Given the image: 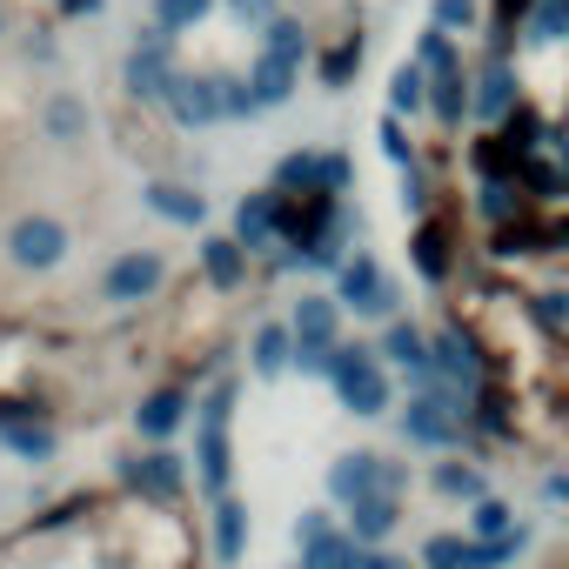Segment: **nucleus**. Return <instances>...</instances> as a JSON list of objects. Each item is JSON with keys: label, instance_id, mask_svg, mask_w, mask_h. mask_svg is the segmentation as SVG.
<instances>
[{"label": "nucleus", "instance_id": "nucleus-1", "mask_svg": "<svg viewBox=\"0 0 569 569\" xmlns=\"http://www.w3.org/2000/svg\"><path fill=\"white\" fill-rule=\"evenodd\" d=\"M194 489L208 502L234 496V382H214L194 402Z\"/></svg>", "mask_w": 569, "mask_h": 569}, {"label": "nucleus", "instance_id": "nucleus-2", "mask_svg": "<svg viewBox=\"0 0 569 569\" xmlns=\"http://www.w3.org/2000/svg\"><path fill=\"white\" fill-rule=\"evenodd\" d=\"M329 382H336V396H342V409L349 416H389V402H396V382H389V369H382V349H336V362H329Z\"/></svg>", "mask_w": 569, "mask_h": 569}, {"label": "nucleus", "instance_id": "nucleus-3", "mask_svg": "<svg viewBox=\"0 0 569 569\" xmlns=\"http://www.w3.org/2000/svg\"><path fill=\"white\" fill-rule=\"evenodd\" d=\"M469 396H456V389H416L409 396V409H402V442H416V449H462V436H469V409H462Z\"/></svg>", "mask_w": 569, "mask_h": 569}, {"label": "nucleus", "instance_id": "nucleus-4", "mask_svg": "<svg viewBox=\"0 0 569 569\" xmlns=\"http://www.w3.org/2000/svg\"><path fill=\"white\" fill-rule=\"evenodd\" d=\"M296 369H309V376H329V362H336V336H342V302L336 296H302L296 302Z\"/></svg>", "mask_w": 569, "mask_h": 569}, {"label": "nucleus", "instance_id": "nucleus-5", "mask_svg": "<svg viewBox=\"0 0 569 569\" xmlns=\"http://www.w3.org/2000/svg\"><path fill=\"white\" fill-rule=\"evenodd\" d=\"M329 502H362V496H402V469L389 462V456H376V449H349V456H336L329 462Z\"/></svg>", "mask_w": 569, "mask_h": 569}, {"label": "nucleus", "instance_id": "nucleus-6", "mask_svg": "<svg viewBox=\"0 0 569 569\" xmlns=\"http://www.w3.org/2000/svg\"><path fill=\"white\" fill-rule=\"evenodd\" d=\"M0 449H8L14 462H54L61 436H54L48 409H34V402H0Z\"/></svg>", "mask_w": 569, "mask_h": 569}, {"label": "nucleus", "instance_id": "nucleus-7", "mask_svg": "<svg viewBox=\"0 0 569 569\" xmlns=\"http://www.w3.org/2000/svg\"><path fill=\"white\" fill-rule=\"evenodd\" d=\"M8 261H14V268H34V274L61 268V261H68V228H61L54 214H21V221L8 228Z\"/></svg>", "mask_w": 569, "mask_h": 569}, {"label": "nucleus", "instance_id": "nucleus-8", "mask_svg": "<svg viewBox=\"0 0 569 569\" xmlns=\"http://www.w3.org/2000/svg\"><path fill=\"white\" fill-rule=\"evenodd\" d=\"M336 302L356 309V316H396V289H389V274L376 268V254H356L336 268Z\"/></svg>", "mask_w": 569, "mask_h": 569}, {"label": "nucleus", "instance_id": "nucleus-9", "mask_svg": "<svg viewBox=\"0 0 569 569\" xmlns=\"http://www.w3.org/2000/svg\"><path fill=\"white\" fill-rule=\"evenodd\" d=\"M161 281H168V261H161L154 248H128V254H114V261H108L101 296H108V302H148Z\"/></svg>", "mask_w": 569, "mask_h": 569}, {"label": "nucleus", "instance_id": "nucleus-10", "mask_svg": "<svg viewBox=\"0 0 569 569\" xmlns=\"http://www.w3.org/2000/svg\"><path fill=\"white\" fill-rule=\"evenodd\" d=\"M121 482L141 496V502H174L188 489V462L174 449H148V456H128L121 462Z\"/></svg>", "mask_w": 569, "mask_h": 569}, {"label": "nucleus", "instance_id": "nucleus-11", "mask_svg": "<svg viewBox=\"0 0 569 569\" xmlns=\"http://www.w3.org/2000/svg\"><path fill=\"white\" fill-rule=\"evenodd\" d=\"M188 422H194V402H188L181 389H154V396H141V409H134V436H141L148 449H168Z\"/></svg>", "mask_w": 569, "mask_h": 569}, {"label": "nucleus", "instance_id": "nucleus-12", "mask_svg": "<svg viewBox=\"0 0 569 569\" xmlns=\"http://www.w3.org/2000/svg\"><path fill=\"white\" fill-rule=\"evenodd\" d=\"M429 349H436V382H449L456 396H476L482 389V362H476V342L449 322V329H436L429 336Z\"/></svg>", "mask_w": 569, "mask_h": 569}, {"label": "nucleus", "instance_id": "nucleus-13", "mask_svg": "<svg viewBox=\"0 0 569 569\" xmlns=\"http://www.w3.org/2000/svg\"><path fill=\"white\" fill-rule=\"evenodd\" d=\"M342 529L356 549H389V536L402 529V496H362L342 509Z\"/></svg>", "mask_w": 569, "mask_h": 569}, {"label": "nucleus", "instance_id": "nucleus-14", "mask_svg": "<svg viewBox=\"0 0 569 569\" xmlns=\"http://www.w3.org/2000/svg\"><path fill=\"white\" fill-rule=\"evenodd\" d=\"M248 502L241 496H221V502H208V549H214V562H241L248 556Z\"/></svg>", "mask_w": 569, "mask_h": 569}, {"label": "nucleus", "instance_id": "nucleus-15", "mask_svg": "<svg viewBox=\"0 0 569 569\" xmlns=\"http://www.w3.org/2000/svg\"><path fill=\"white\" fill-rule=\"evenodd\" d=\"M168 114H174L181 128H208V121H221L214 74H174V88H168Z\"/></svg>", "mask_w": 569, "mask_h": 569}, {"label": "nucleus", "instance_id": "nucleus-16", "mask_svg": "<svg viewBox=\"0 0 569 569\" xmlns=\"http://www.w3.org/2000/svg\"><path fill=\"white\" fill-rule=\"evenodd\" d=\"M382 356H389L396 369H409V382H416V389H429V382H436V349H429V336H422L416 322H389Z\"/></svg>", "mask_w": 569, "mask_h": 569}, {"label": "nucleus", "instance_id": "nucleus-17", "mask_svg": "<svg viewBox=\"0 0 569 569\" xmlns=\"http://www.w3.org/2000/svg\"><path fill=\"white\" fill-rule=\"evenodd\" d=\"M274 234H281V194H274V188L241 194V208H234V241L254 254V248H268Z\"/></svg>", "mask_w": 569, "mask_h": 569}, {"label": "nucleus", "instance_id": "nucleus-18", "mask_svg": "<svg viewBox=\"0 0 569 569\" xmlns=\"http://www.w3.org/2000/svg\"><path fill=\"white\" fill-rule=\"evenodd\" d=\"M121 81H128L134 101H168V88H174V61H168V48H134L128 68H121Z\"/></svg>", "mask_w": 569, "mask_h": 569}, {"label": "nucleus", "instance_id": "nucleus-19", "mask_svg": "<svg viewBox=\"0 0 569 569\" xmlns=\"http://www.w3.org/2000/svg\"><path fill=\"white\" fill-rule=\"evenodd\" d=\"M141 201H148L161 221H174V228H201V221H208V194H194L188 181H148Z\"/></svg>", "mask_w": 569, "mask_h": 569}, {"label": "nucleus", "instance_id": "nucleus-20", "mask_svg": "<svg viewBox=\"0 0 569 569\" xmlns=\"http://www.w3.org/2000/svg\"><path fill=\"white\" fill-rule=\"evenodd\" d=\"M469 108H476L482 121H509V108H516V74H509V61H502V54H489V68L476 74Z\"/></svg>", "mask_w": 569, "mask_h": 569}, {"label": "nucleus", "instance_id": "nucleus-21", "mask_svg": "<svg viewBox=\"0 0 569 569\" xmlns=\"http://www.w3.org/2000/svg\"><path fill=\"white\" fill-rule=\"evenodd\" d=\"M248 362H254V376H281V369H296V329H289V322H261V329H254Z\"/></svg>", "mask_w": 569, "mask_h": 569}, {"label": "nucleus", "instance_id": "nucleus-22", "mask_svg": "<svg viewBox=\"0 0 569 569\" xmlns=\"http://www.w3.org/2000/svg\"><path fill=\"white\" fill-rule=\"evenodd\" d=\"M201 268H208L214 289H241V274H248V248H241L234 234H208V241H201Z\"/></svg>", "mask_w": 569, "mask_h": 569}, {"label": "nucleus", "instance_id": "nucleus-23", "mask_svg": "<svg viewBox=\"0 0 569 569\" xmlns=\"http://www.w3.org/2000/svg\"><path fill=\"white\" fill-rule=\"evenodd\" d=\"M429 482H436V496H449V502H482V496H489V476H482L476 462H462V456H456V462H436Z\"/></svg>", "mask_w": 569, "mask_h": 569}, {"label": "nucleus", "instance_id": "nucleus-24", "mask_svg": "<svg viewBox=\"0 0 569 569\" xmlns=\"http://www.w3.org/2000/svg\"><path fill=\"white\" fill-rule=\"evenodd\" d=\"M522 522H516V502H502V496H482V502H469V542H502V536H516Z\"/></svg>", "mask_w": 569, "mask_h": 569}, {"label": "nucleus", "instance_id": "nucleus-25", "mask_svg": "<svg viewBox=\"0 0 569 569\" xmlns=\"http://www.w3.org/2000/svg\"><path fill=\"white\" fill-rule=\"evenodd\" d=\"M248 88H254V101L261 108H281L296 94V61H274V54H261L254 68H248Z\"/></svg>", "mask_w": 569, "mask_h": 569}, {"label": "nucleus", "instance_id": "nucleus-26", "mask_svg": "<svg viewBox=\"0 0 569 569\" xmlns=\"http://www.w3.org/2000/svg\"><path fill=\"white\" fill-rule=\"evenodd\" d=\"M409 254H416V274L422 281H449V228L442 221H422L416 241H409Z\"/></svg>", "mask_w": 569, "mask_h": 569}, {"label": "nucleus", "instance_id": "nucleus-27", "mask_svg": "<svg viewBox=\"0 0 569 569\" xmlns=\"http://www.w3.org/2000/svg\"><path fill=\"white\" fill-rule=\"evenodd\" d=\"M356 562V542H349V529L336 522L329 536H316V542H302V569H349Z\"/></svg>", "mask_w": 569, "mask_h": 569}, {"label": "nucleus", "instance_id": "nucleus-28", "mask_svg": "<svg viewBox=\"0 0 569 569\" xmlns=\"http://www.w3.org/2000/svg\"><path fill=\"white\" fill-rule=\"evenodd\" d=\"M469 402H476V409H469V422H476L482 436H516V416H509V402H502L496 389H476Z\"/></svg>", "mask_w": 569, "mask_h": 569}, {"label": "nucleus", "instance_id": "nucleus-29", "mask_svg": "<svg viewBox=\"0 0 569 569\" xmlns=\"http://www.w3.org/2000/svg\"><path fill=\"white\" fill-rule=\"evenodd\" d=\"M389 101H396V114H416V108L429 101V74H422L416 61H402L396 81H389Z\"/></svg>", "mask_w": 569, "mask_h": 569}, {"label": "nucleus", "instance_id": "nucleus-30", "mask_svg": "<svg viewBox=\"0 0 569 569\" xmlns=\"http://www.w3.org/2000/svg\"><path fill=\"white\" fill-rule=\"evenodd\" d=\"M549 248V228H536V221H502L496 228V254H542Z\"/></svg>", "mask_w": 569, "mask_h": 569}, {"label": "nucleus", "instance_id": "nucleus-31", "mask_svg": "<svg viewBox=\"0 0 569 569\" xmlns=\"http://www.w3.org/2000/svg\"><path fill=\"white\" fill-rule=\"evenodd\" d=\"M261 54H274V61H296V68H302V54H309V34H302L296 21H281V14H274V21H268V48H261Z\"/></svg>", "mask_w": 569, "mask_h": 569}, {"label": "nucleus", "instance_id": "nucleus-32", "mask_svg": "<svg viewBox=\"0 0 569 569\" xmlns=\"http://www.w3.org/2000/svg\"><path fill=\"white\" fill-rule=\"evenodd\" d=\"M214 94H221V121H248V114H261L254 88H248V81H234V74H214Z\"/></svg>", "mask_w": 569, "mask_h": 569}, {"label": "nucleus", "instance_id": "nucleus-33", "mask_svg": "<svg viewBox=\"0 0 569 569\" xmlns=\"http://www.w3.org/2000/svg\"><path fill=\"white\" fill-rule=\"evenodd\" d=\"M422 569H469V536H429L422 542Z\"/></svg>", "mask_w": 569, "mask_h": 569}, {"label": "nucleus", "instance_id": "nucleus-34", "mask_svg": "<svg viewBox=\"0 0 569 569\" xmlns=\"http://www.w3.org/2000/svg\"><path fill=\"white\" fill-rule=\"evenodd\" d=\"M462 88H469L462 68H436V114H442V121H462V108H469Z\"/></svg>", "mask_w": 569, "mask_h": 569}, {"label": "nucleus", "instance_id": "nucleus-35", "mask_svg": "<svg viewBox=\"0 0 569 569\" xmlns=\"http://www.w3.org/2000/svg\"><path fill=\"white\" fill-rule=\"evenodd\" d=\"M529 41H569V0H542L529 14Z\"/></svg>", "mask_w": 569, "mask_h": 569}, {"label": "nucleus", "instance_id": "nucleus-36", "mask_svg": "<svg viewBox=\"0 0 569 569\" xmlns=\"http://www.w3.org/2000/svg\"><path fill=\"white\" fill-rule=\"evenodd\" d=\"M81 128H88L81 101H74V94H54V101H48V134H54V141H74Z\"/></svg>", "mask_w": 569, "mask_h": 569}, {"label": "nucleus", "instance_id": "nucleus-37", "mask_svg": "<svg viewBox=\"0 0 569 569\" xmlns=\"http://www.w3.org/2000/svg\"><path fill=\"white\" fill-rule=\"evenodd\" d=\"M201 14H208V0H154V28H168V34L194 28Z\"/></svg>", "mask_w": 569, "mask_h": 569}, {"label": "nucleus", "instance_id": "nucleus-38", "mask_svg": "<svg viewBox=\"0 0 569 569\" xmlns=\"http://www.w3.org/2000/svg\"><path fill=\"white\" fill-rule=\"evenodd\" d=\"M356 61H362V48H356V41H342V48H336V54H329V61H322V81H329V88H342V81H349V68H356Z\"/></svg>", "mask_w": 569, "mask_h": 569}, {"label": "nucleus", "instance_id": "nucleus-39", "mask_svg": "<svg viewBox=\"0 0 569 569\" xmlns=\"http://www.w3.org/2000/svg\"><path fill=\"white\" fill-rule=\"evenodd\" d=\"M329 529H336V516H329V509H302V516H296V549H302V542H316V536H329Z\"/></svg>", "mask_w": 569, "mask_h": 569}, {"label": "nucleus", "instance_id": "nucleus-40", "mask_svg": "<svg viewBox=\"0 0 569 569\" xmlns=\"http://www.w3.org/2000/svg\"><path fill=\"white\" fill-rule=\"evenodd\" d=\"M476 21V0H436V28L449 34V28H469Z\"/></svg>", "mask_w": 569, "mask_h": 569}, {"label": "nucleus", "instance_id": "nucleus-41", "mask_svg": "<svg viewBox=\"0 0 569 569\" xmlns=\"http://www.w3.org/2000/svg\"><path fill=\"white\" fill-rule=\"evenodd\" d=\"M322 194H342L349 188V154H322V181H316Z\"/></svg>", "mask_w": 569, "mask_h": 569}, {"label": "nucleus", "instance_id": "nucleus-42", "mask_svg": "<svg viewBox=\"0 0 569 569\" xmlns=\"http://www.w3.org/2000/svg\"><path fill=\"white\" fill-rule=\"evenodd\" d=\"M234 8V21H248V28H268L274 21V0H228Z\"/></svg>", "mask_w": 569, "mask_h": 569}, {"label": "nucleus", "instance_id": "nucleus-43", "mask_svg": "<svg viewBox=\"0 0 569 569\" xmlns=\"http://www.w3.org/2000/svg\"><path fill=\"white\" fill-rule=\"evenodd\" d=\"M382 148H389V161L416 168V154H409V134H402V121H382Z\"/></svg>", "mask_w": 569, "mask_h": 569}, {"label": "nucleus", "instance_id": "nucleus-44", "mask_svg": "<svg viewBox=\"0 0 569 569\" xmlns=\"http://www.w3.org/2000/svg\"><path fill=\"white\" fill-rule=\"evenodd\" d=\"M402 208H429V181H422V168H402Z\"/></svg>", "mask_w": 569, "mask_h": 569}, {"label": "nucleus", "instance_id": "nucleus-45", "mask_svg": "<svg viewBox=\"0 0 569 569\" xmlns=\"http://www.w3.org/2000/svg\"><path fill=\"white\" fill-rule=\"evenodd\" d=\"M349 569H409V562H402L396 549H356V562H349Z\"/></svg>", "mask_w": 569, "mask_h": 569}, {"label": "nucleus", "instance_id": "nucleus-46", "mask_svg": "<svg viewBox=\"0 0 569 569\" xmlns=\"http://www.w3.org/2000/svg\"><path fill=\"white\" fill-rule=\"evenodd\" d=\"M536 316H542L549 329H562V322H569V296H536Z\"/></svg>", "mask_w": 569, "mask_h": 569}, {"label": "nucleus", "instance_id": "nucleus-47", "mask_svg": "<svg viewBox=\"0 0 569 569\" xmlns=\"http://www.w3.org/2000/svg\"><path fill=\"white\" fill-rule=\"evenodd\" d=\"M542 148H549L556 161H569V128H542Z\"/></svg>", "mask_w": 569, "mask_h": 569}, {"label": "nucleus", "instance_id": "nucleus-48", "mask_svg": "<svg viewBox=\"0 0 569 569\" xmlns=\"http://www.w3.org/2000/svg\"><path fill=\"white\" fill-rule=\"evenodd\" d=\"M542 496H549V502H569V476H562V469H556V476H549V482H542Z\"/></svg>", "mask_w": 569, "mask_h": 569}, {"label": "nucleus", "instance_id": "nucleus-49", "mask_svg": "<svg viewBox=\"0 0 569 569\" xmlns=\"http://www.w3.org/2000/svg\"><path fill=\"white\" fill-rule=\"evenodd\" d=\"M549 248H569V221H549Z\"/></svg>", "mask_w": 569, "mask_h": 569}, {"label": "nucleus", "instance_id": "nucleus-50", "mask_svg": "<svg viewBox=\"0 0 569 569\" xmlns=\"http://www.w3.org/2000/svg\"><path fill=\"white\" fill-rule=\"evenodd\" d=\"M0 28H8V14H0Z\"/></svg>", "mask_w": 569, "mask_h": 569}]
</instances>
